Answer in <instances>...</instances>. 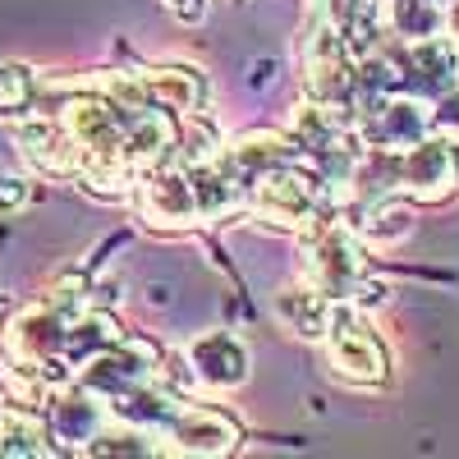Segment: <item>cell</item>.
<instances>
[{"label": "cell", "mask_w": 459, "mask_h": 459, "mask_svg": "<svg viewBox=\"0 0 459 459\" xmlns=\"http://www.w3.org/2000/svg\"><path fill=\"white\" fill-rule=\"evenodd\" d=\"M326 354H331V368L350 381H381L386 377V350H381V340L354 317H340V322L326 326Z\"/></svg>", "instance_id": "6da1fadb"}, {"label": "cell", "mask_w": 459, "mask_h": 459, "mask_svg": "<svg viewBox=\"0 0 459 459\" xmlns=\"http://www.w3.org/2000/svg\"><path fill=\"white\" fill-rule=\"evenodd\" d=\"M428 134V115L418 110L413 101H395V106H377L368 110V120H363V138L377 147V152H404L413 143H423Z\"/></svg>", "instance_id": "7a4b0ae2"}, {"label": "cell", "mask_w": 459, "mask_h": 459, "mask_svg": "<svg viewBox=\"0 0 459 459\" xmlns=\"http://www.w3.org/2000/svg\"><path fill=\"white\" fill-rule=\"evenodd\" d=\"M175 441L179 450H194V455H221L235 446V423L216 409H175Z\"/></svg>", "instance_id": "3957f363"}, {"label": "cell", "mask_w": 459, "mask_h": 459, "mask_svg": "<svg viewBox=\"0 0 459 459\" xmlns=\"http://www.w3.org/2000/svg\"><path fill=\"white\" fill-rule=\"evenodd\" d=\"M143 212L161 225H188L198 216V198H194V179L184 175H161L147 184L143 194Z\"/></svg>", "instance_id": "277c9868"}, {"label": "cell", "mask_w": 459, "mask_h": 459, "mask_svg": "<svg viewBox=\"0 0 459 459\" xmlns=\"http://www.w3.org/2000/svg\"><path fill=\"white\" fill-rule=\"evenodd\" d=\"M194 368L207 386H239L248 372V354L230 335H207L194 344Z\"/></svg>", "instance_id": "5b68a950"}, {"label": "cell", "mask_w": 459, "mask_h": 459, "mask_svg": "<svg viewBox=\"0 0 459 459\" xmlns=\"http://www.w3.org/2000/svg\"><path fill=\"white\" fill-rule=\"evenodd\" d=\"M335 37L340 42H368L377 32V14H381V0H331L326 5Z\"/></svg>", "instance_id": "8992f818"}, {"label": "cell", "mask_w": 459, "mask_h": 459, "mask_svg": "<svg viewBox=\"0 0 459 459\" xmlns=\"http://www.w3.org/2000/svg\"><path fill=\"white\" fill-rule=\"evenodd\" d=\"M281 313H285V322L299 331V335H326V326H331V313H326V303L317 299V294H308V290H299V294H281Z\"/></svg>", "instance_id": "52a82bcc"}, {"label": "cell", "mask_w": 459, "mask_h": 459, "mask_svg": "<svg viewBox=\"0 0 459 459\" xmlns=\"http://www.w3.org/2000/svg\"><path fill=\"white\" fill-rule=\"evenodd\" d=\"M32 106V79L28 69H0V115H23Z\"/></svg>", "instance_id": "ba28073f"}, {"label": "cell", "mask_w": 459, "mask_h": 459, "mask_svg": "<svg viewBox=\"0 0 459 459\" xmlns=\"http://www.w3.org/2000/svg\"><path fill=\"white\" fill-rule=\"evenodd\" d=\"M23 198H28L23 179H0V212H14V207H23Z\"/></svg>", "instance_id": "9c48e42d"}, {"label": "cell", "mask_w": 459, "mask_h": 459, "mask_svg": "<svg viewBox=\"0 0 459 459\" xmlns=\"http://www.w3.org/2000/svg\"><path fill=\"white\" fill-rule=\"evenodd\" d=\"M450 32H455V47H459V5H455V14H450Z\"/></svg>", "instance_id": "30bf717a"}, {"label": "cell", "mask_w": 459, "mask_h": 459, "mask_svg": "<svg viewBox=\"0 0 459 459\" xmlns=\"http://www.w3.org/2000/svg\"><path fill=\"white\" fill-rule=\"evenodd\" d=\"M455 166H459V157H455Z\"/></svg>", "instance_id": "8fae6325"}]
</instances>
